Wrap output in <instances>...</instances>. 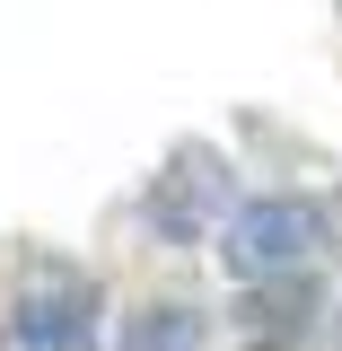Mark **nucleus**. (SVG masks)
Masks as SVG:
<instances>
[{
    "instance_id": "5",
    "label": "nucleus",
    "mask_w": 342,
    "mask_h": 351,
    "mask_svg": "<svg viewBox=\"0 0 342 351\" xmlns=\"http://www.w3.org/2000/svg\"><path fill=\"white\" fill-rule=\"evenodd\" d=\"M123 351H211V325H202V316H193V307H141V316H132L123 325Z\"/></svg>"
},
{
    "instance_id": "3",
    "label": "nucleus",
    "mask_w": 342,
    "mask_h": 351,
    "mask_svg": "<svg viewBox=\"0 0 342 351\" xmlns=\"http://www.w3.org/2000/svg\"><path fill=\"white\" fill-rule=\"evenodd\" d=\"M97 334V281L71 263H36L9 307V351H80Z\"/></svg>"
},
{
    "instance_id": "4",
    "label": "nucleus",
    "mask_w": 342,
    "mask_h": 351,
    "mask_svg": "<svg viewBox=\"0 0 342 351\" xmlns=\"http://www.w3.org/2000/svg\"><path fill=\"white\" fill-rule=\"evenodd\" d=\"M316 281H255V290H237V307H228V334H237V351H290L307 343V325H316Z\"/></svg>"
},
{
    "instance_id": "1",
    "label": "nucleus",
    "mask_w": 342,
    "mask_h": 351,
    "mask_svg": "<svg viewBox=\"0 0 342 351\" xmlns=\"http://www.w3.org/2000/svg\"><path fill=\"white\" fill-rule=\"evenodd\" d=\"M316 246H325V219H316V202H299V193H263V202H237V219L219 228V263L255 290V281H299L307 263H316Z\"/></svg>"
},
{
    "instance_id": "2",
    "label": "nucleus",
    "mask_w": 342,
    "mask_h": 351,
    "mask_svg": "<svg viewBox=\"0 0 342 351\" xmlns=\"http://www.w3.org/2000/svg\"><path fill=\"white\" fill-rule=\"evenodd\" d=\"M228 219H237V176H228V158L202 149V141H184V149L167 158V176L149 184V228L175 237V246H202V237L228 228Z\"/></svg>"
}]
</instances>
